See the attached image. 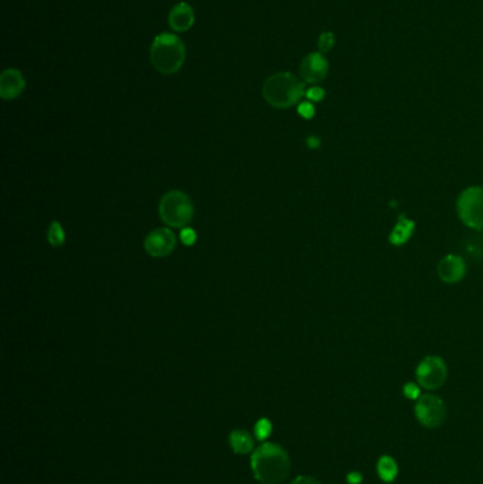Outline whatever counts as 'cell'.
<instances>
[{
	"instance_id": "obj_23",
	"label": "cell",
	"mask_w": 483,
	"mask_h": 484,
	"mask_svg": "<svg viewBox=\"0 0 483 484\" xmlns=\"http://www.w3.org/2000/svg\"><path fill=\"white\" fill-rule=\"evenodd\" d=\"M292 484H320V483L311 476H299L292 481Z\"/></svg>"
},
{
	"instance_id": "obj_4",
	"label": "cell",
	"mask_w": 483,
	"mask_h": 484,
	"mask_svg": "<svg viewBox=\"0 0 483 484\" xmlns=\"http://www.w3.org/2000/svg\"><path fill=\"white\" fill-rule=\"evenodd\" d=\"M194 209L190 197L181 191L166 193L159 202V215L162 221L173 228H185L193 218Z\"/></svg>"
},
{
	"instance_id": "obj_15",
	"label": "cell",
	"mask_w": 483,
	"mask_h": 484,
	"mask_svg": "<svg viewBox=\"0 0 483 484\" xmlns=\"http://www.w3.org/2000/svg\"><path fill=\"white\" fill-rule=\"evenodd\" d=\"M377 473L381 477V480L386 483H391L395 480L398 474V466L395 461L390 456H383L377 463Z\"/></svg>"
},
{
	"instance_id": "obj_21",
	"label": "cell",
	"mask_w": 483,
	"mask_h": 484,
	"mask_svg": "<svg viewBox=\"0 0 483 484\" xmlns=\"http://www.w3.org/2000/svg\"><path fill=\"white\" fill-rule=\"evenodd\" d=\"M305 95L312 102H320L325 98V90L320 87H311Z\"/></svg>"
},
{
	"instance_id": "obj_20",
	"label": "cell",
	"mask_w": 483,
	"mask_h": 484,
	"mask_svg": "<svg viewBox=\"0 0 483 484\" xmlns=\"http://www.w3.org/2000/svg\"><path fill=\"white\" fill-rule=\"evenodd\" d=\"M298 114L305 119H312L315 116V107L312 105V102H300Z\"/></svg>"
},
{
	"instance_id": "obj_13",
	"label": "cell",
	"mask_w": 483,
	"mask_h": 484,
	"mask_svg": "<svg viewBox=\"0 0 483 484\" xmlns=\"http://www.w3.org/2000/svg\"><path fill=\"white\" fill-rule=\"evenodd\" d=\"M414 228H415L414 221L409 220L404 214H401L398 217V222L394 227L393 233L390 234V242L393 245H402V244H405L407 241L410 240V237H411V234L414 231Z\"/></svg>"
},
{
	"instance_id": "obj_9",
	"label": "cell",
	"mask_w": 483,
	"mask_h": 484,
	"mask_svg": "<svg viewBox=\"0 0 483 484\" xmlns=\"http://www.w3.org/2000/svg\"><path fill=\"white\" fill-rule=\"evenodd\" d=\"M300 76L305 83L319 84L322 83L329 72V63L322 53H311L305 57L299 67Z\"/></svg>"
},
{
	"instance_id": "obj_5",
	"label": "cell",
	"mask_w": 483,
	"mask_h": 484,
	"mask_svg": "<svg viewBox=\"0 0 483 484\" xmlns=\"http://www.w3.org/2000/svg\"><path fill=\"white\" fill-rule=\"evenodd\" d=\"M458 213L461 220L471 228L483 227V189L469 187L458 200Z\"/></svg>"
},
{
	"instance_id": "obj_10",
	"label": "cell",
	"mask_w": 483,
	"mask_h": 484,
	"mask_svg": "<svg viewBox=\"0 0 483 484\" xmlns=\"http://www.w3.org/2000/svg\"><path fill=\"white\" fill-rule=\"evenodd\" d=\"M26 88L23 74L16 68H8L0 75V96L6 101L16 99Z\"/></svg>"
},
{
	"instance_id": "obj_8",
	"label": "cell",
	"mask_w": 483,
	"mask_h": 484,
	"mask_svg": "<svg viewBox=\"0 0 483 484\" xmlns=\"http://www.w3.org/2000/svg\"><path fill=\"white\" fill-rule=\"evenodd\" d=\"M177 240L169 228H158L152 231L145 240V251L155 258H163L170 255L176 248Z\"/></svg>"
},
{
	"instance_id": "obj_25",
	"label": "cell",
	"mask_w": 483,
	"mask_h": 484,
	"mask_svg": "<svg viewBox=\"0 0 483 484\" xmlns=\"http://www.w3.org/2000/svg\"><path fill=\"white\" fill-rule=\"evenodd\" d=\"M319 145H320V140H319V138H316V136H311V138L308 139V146H309V147L315 149V147H318Z\"/></svg>"
},
{
	"instance_id": "obj_12",
	"label": "cell",
	"mask_w": 483,
	"mask_h": 484,
	"mask_svg": "<svg viewBox=\"0 0 483 484\" xmlns=\"http://www.w3.org/2000/svg\"><path fill=\"white\" fill-rule=\"evenodd\" d=\"M465 262L458 255H448L438 265L440 277L448 284H455L458 280H461L465 276Z\"/></svg>"
},
{
	"instance_id": "obj_17",
	"label": "cell",
	"mask_w": 483,
	"mask_h": 484,
	"mask_svg": "<svg viewBox=\"0 0 483 484\" xmlns=\"http://www.w3.org/2000/svg\"><path fill=\"white\" fill-rule=\"evenodd\" d=\"M335 44H336L335 34L332 32H323L318 39L319 53H322V54L329 53V51L335 47Z\"/></svg>"
},
{
	"instance_id": "obj_1",
	"label": "cell",
	"mask_w": 483,
	"mask_h": 484,
	"mask_svg": "<svg viewBox=\"0 0 483 484\" xmlns=\"http://www.w3.org/2000/svg\"><path fill=\"white\" fill-rule=\"evenodd\" d=\"M251 469L260 483L279 484L288 477L291 462L281 446L264 443L252 453Z\"/></svg>"
},
{
	"instance_id": "obj_18",
	"label": "cell",
	"mask_w": 483,
	"mask_h": 484,
	"mask_svg": "<svg viewBox=\"0 0 483 484\" xmlns=\"http://www.w3.org/2000/svg\"><path fill=\"white\" fill-rule=\"evenodd\" d=\"M254 432H256V436L258 441H265L272 432V423L267 419V418H261L257 423L256 428H254Z\"/></svg>"
},
{
	"instance_id": "obj_16",
	"label": "cell",
	"mask_w": 483,
	"mask_h": 484,
	"mask_svg": "<svg viewBox=\"0 0 483 484\" xmlns=\"http://www.w3.org/2000/svg\"><path fill=\"white\" fill-rule=\"evenodd\" d=\"M47 240H48L50 245L54 246V248L64 245L65 233H64V229L59 221H53L52 225H50L48 233H47Z\"/></svg>"
},
{
	"instance_id": "obj_24",
	"label": "cell",
	"mask_w": 483,
	"mask_h": 484,
	"mask_svg": "<svg viewBox=\"0 0 483 484\" xmlns=\"http://www.w3.org/2000/svg\"><path fill=\"white\" fill-rule=\"evenodd\" d=\"M347 481H349L350 484H360V481H362V474H360V473H350V474L347 476Z\"/></svg>"
},
{
	"instance_id": "obj_6",
	"label": "cell",
	"mask_w": 483,
	"mask_h": 484,
	"mask_svg": "<svg viewBox=\"0 0 483 484\" xmlns=\"http://www.w3.org/2000/svg\"><path fill=\"white\" fill-rule=\"evenodd\" d=\"M415 417L421 425L429 429L440 428L446 417V408L444 401L432 394L418 398L415 405Z\"/></svg>"
},
{
	"instance_id": "obj_7",
	"label": "cell",
	"mask_w": 483,
	"mask_h": 484,
	"mask_svg": "<svg viewBox=\"0 0 483 484\" xmlns=\"http://www.w3.org/2000/svg\"><path fill=\"white\" fill-rule=\"evenodd\" d=\"M448 375L445 363L440 357H427L417 368L418 384L425 390H437L440 388Z\"/></svg>"
},
{
	"instance_id": "obj_19",
	"label": "cell",
	"mask_w": 483,
	"mask_h": 484,
	"mask_svg": "<svg viewBox=\"0 0 483 484\" xmlns=\"http://www.w3.org/2000/svg\"><path fill=\"white\" fill-rule=\"evenodd\" d=\"M181 240L185 245L187 246H192L196 244L197 241V234L193 228H189V227H185L182 231H181Z\"/></svg>"
},
{
	"instance_id": "obj_11",
	"label": "cell",
	"mask_w": 483,
	"mask_h": 484,
	"mask_svg": "<svg viewBox=\"0 0 483 484\" xmlns=\"http://www.w3.org/2000/svg\"><path fill=\"white\" fill-rule=\"evenodd\" d=\"M169 25L176 33H185L194 24V12L189 3H177L169 13Z\"/></svg>"
},
{
	"instance_id": "obj_3",
	"label": "cell",
	"mask_w": 483,
	"mask_h": 484,
	"mask_svg": "<svg viewBox=\"0 0 483 484\" xmlns=\"http://www.w3.org/2000/svg\"><path fill=\"white\" fill-rule=\"evenodd\" d=\"M186 60V48L182 39L172 33H162L155 37L150 47V61L154 67L165 74H176Z\"/></svg>"
},
{
	"instance_id": "obj_22",
	"label": "cell",
	"mask_w": 483,
	"mask_h": 484,
	"mask_svg": "<svg viewBox=\"0 0 483 484\" xmlns=\"http://www.w3.org/2000/svg\"><path fill=\"white\" fill-rule=\"evenodd\" d=\"M404 394H405V397L407 398H410V399H417V398H420V388L415 386V384H413V382H409V384H407L405 387H404Z\"/></svg>"
},
{
	"instance_id": "obj_2",
	"label": "cell",
	"mask_w": 483,
	"mask_h": 484,
	"mask_svg": "<svg viewBox=\"0 0 483 484\" xmlns=\"http://www.w3.org/2000/svg\"><path fill=\"white\" fill-rule=\"evenodd\" d=\"M305 94H307L305 84L300 83L294 74L285 71L268 76L263 85L264 99L269 105L279 109L296 105Z\"/></svg>"
},
{
	"instance_id": "obj_14",
	"label": "cell",
	"mask_w": 483,
	"mask_h": 484,
	"mask_svg": "<svg viewBox=\"0 0 483 484\" xmlns=\"http://www.w3.org/2000/svg\"><path fill=\"white\" fill-rule=\"evenodd\" d=\"M230 445L236 453L247 454V453L252 452L254 441L248 432H245L243 429H236L232 432V435H230Z\"/></svg>"
}]
</instances>
